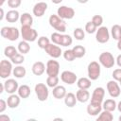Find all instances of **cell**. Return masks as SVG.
<instances>
[{
	"label": "cell",
	"mask_w": 121,
	"mask_h": 121,
	"mask_svg": "<svg viewBox=\"0 0 121 121\" xmlns=\"http://www.w3.org/2000/svg\"><path fill=\"white\" fill-rule=\"evenodd\" d=\"M52 1V3H54V4H56V5H58V4H60V3H61L63 0H51Z\"/></svg>",
	"instance_id": "f907efd6"
},
{
	"label": "cell",
	"mask_w": 121,
	"mask_h": 121,
	"mask_svg": "<svg viewBox=\"0 0 121 121\" xmlns=\"http://www.w3.org/2000/svg\"><path fill=\"white\" fill-rule=\"evenodd\" d=\"M44 51L47 53L48 56H50L53 59H58L62 54V51H61L60 47L58 44H55V43H49L44 48Z\"/></svg>",
	"instance_id": "4fadbf2b"
},
{
	"label": "cell",
	"mask_w": 121,
	"mask_h": 121,
	"mask_svg": "<svg viewBox=\"0 0 121 121\" xmlns=\"http://www.w3.org/2000/svg\"><path fill=\"white\" fill-rule=\"evenodd\" d=\"M107 90L108 93L110 95L111 97L112 98H116L120 95L121 94V89H120V85L119 82H117L116 80H110L107 83Z\"/></svg>",
	"instance_id": "ba28073f"
},
{
	"label": "cell",
	"mask_w": 121,
	"mask_h": 121,
	"mask_svg": "<svg viewBox=\"0 0 121 121\" xmlns=\"http://www.w3.org/2000/svg\"><path fill=\"white\" fill-rule=\"evenodd\" d=\"M66 94H67L66 93V89L62 85H57L56 87L53 88V91H52V95H53V96L56 99L64 98V96H65Z\"/></svg>",
	"instance_id": "ffe728a7"
},
{
	"label": "cell",
	"mask_w": 121,
	"mask_h": 121,
	"mask_svg": "<svg viewBox=\"0 0 121 121\" xmlns=\"http://www.w3.org/2000/svg\"><path fill=\"white\" fill-rule=\"evenodd\" d=\"M78 3H80V4H85V3H87L89 0H77Z\"/></svg>",
	"instance_id": "f5cc1de1"
},
{
	"label": "cell",
	"mask_w": 121,
	"mask_h": 121,
	"mask_svg": "<svg viewBox=\"0 0 121 121\" xmlns=\"http://www.w3.org/2000/svg\"><path fill=\"white\" fill-rule=\"evenodd\" d=\"M47 7L48 6H47V4L45 2L40 1V2H38V3H36L34 5L33 9H32V12H33V14L36 17H42L45 13V11L47 9Z\"/></svg>",
	"instance_id": "2e32d148"
},
{
	"label": "cell",
	"mask_w": 121,
	"mask_h": 121,
	"mask_svg": "<svg viewBox=\"0 0 121 121\" xmlns=\"http://www.w3.org/2000/svg\"><path fill=\"white\" fill-rule=\"evenodd\" d=\"M20 100L21 97L19 96V95H15V94H11L8 99H7V103H8V107L10 109H14L17 108L20 104Z\"/></svg>",
	"instance_id": "44dd1931"
},
{
	"label": "cell",
	"mask_w": 121,
	"mask_h": 121,
	"mask_svg": "<svg viewBox=\"0 0 121 121\" xmlns=\"http://www.w3.org/2000/svg\"><path fill=\"white\" fill-rule=\"evenodd\" d=\"M20 31H21V36H22L23 40H25L28 43L34 42L38 38V32L36 31V29L32 28L29 26H22Z\"/></svg>",
	"instance_id": "3957f363"
},
{
	"label": "cell",
	"mask_w": 121,
	"mask_h": 121,
	"mask_svg": "<svg viewBox=\"0 0 121 121\" xmlns=\"http://www.w3.org/2000/svg\"><path fill=\"white\" fill-rule=\"evenodd\" d=\"M112 78L116 81H120L121 80V68H117V69H114L113 70V72H112Z\"/></svg>",
	"instance_id": "ee69618b"
},
{
	"label": "cell",
	"mask_w": 121,
	"mask_h": 121,
	"mask_svg": "<svg viewBox=\"0 0 121 121\" xmlns=\"http://www.w3.org/2000/svg\"><path fill=\"white\" fill-rule=\"evenodd\" d=\"M17 49H18V51H19L21 54H24V55H25V54H27V53L29 52V50H30V45H29L28 42L23 40V41H21V42L18 43Z\"/></svg>",
	"instance_id": "f546056e"
},
{
	"label": "cell",
	"mask_w": 121,
	"mask_h": 121,
	"mask_svg": "<svg viewBox=\"0 0 121 121\" xmlns=\"http://www.w3.org/2000/svg\"><path fill=\"white\" fill-rule=\"evenodd\" d=\"M61 39H62V34H60V32H54L51 34V42L55 44L60 45Z\"/></svg>",
	"instance_id": "8d00e7d4"
},
{
	"label": "cell",
	"mask_w": 121,
	"mask_h": 121,
	"mask_svg": "<svg viewBox=\"0 0 121 121\" xmlns=\"http://www.w3.org/2000/svg\"><path fill=\"white\" fill-rule=\"evenodd\" d=\"M12 71V62L7 60H2L0 62V77L2 78H8Z\"/></svg>",
	"instance_id": "52a82bcc"
},
{
	"label": "cell",
	"mask_w": 121,
	"mask_h": 121,
	"mask_svg": "<svg viewBox=\"0 0 121 121\" xmlns=\"http://www.w3.org/2000/svg\"><path fill=\"white\" fill-rule=\"evenodd\" d=\"M45 69H46V66L43 61H36L33 63L31 67V71L35 76H42L45 72Z\"/></svg>",
	"instance_id": "ac0fdd59"
},
{
	"label": "cell",
	"mask_w": 121,
	"mask_h": 121,
	"mask_svg": "<svg viewBox=\"0 0 121 121\" xmlns=\"http://www.w3.org/2000/svg\"><path fill=\"white\" fill-rule=\"evenodd\" d=\"M17 53H18V49L15 48L14 46H12V45H8V46L4 49V55H5L7 58H9V60H10L15 54H17Z\"/></svg>",
	"instance_id": "d6a6232c"
},
{
	"label": "cell",
	"mask_w": 121,
	"mask_h": 121,
	"mask_svg": "<svg viewBox=\"0 0 121 121\" xmlns=\"http://www.w3.org/2000/svg\"><path fill=\"white\" fill-rule=\"evenodd\" d=\"M60 79H61L62 82H64L66 84H69V85H72V84L77 82L78 78H77V75L74 72L65 70L60 74Z\"/></svg>",
	"instance_id": "5bb4252c"
},
{
	"label": "cell",
	"mask_w": 121,
	"mask_h": 121,
	"mask_svg": "<svg viewBox=\"0 0 121 121\" xmlns=\"http://www.w3.org/2000/svg\"><path fill=\"white\" fill-rule=\"evenodd\" d=\"M49 43H50V40L45 36H42L38 39V46L42 49H44Z\"/></svg>",
	"instance_id": "74e56055"
},
{
	"label": "cell",
	"mask_w": 121,
	"mask_h": 121,
	"mask_svg": "<svg viewBox=\"0 0 121 121\" xmlns=\"http://www.w3.org/2000/svg\"><path fill=\"white\" fill-rule=\"evenodd\" d=\"M0 121H10V117L6 114H1L0 115Z\"/></svg>",
	"instance_id": "bcb514c9"
},
{
	"label": "cell",
	"mask_w": 121,
	"mask_h": 121,
	"mask_svg": "<svg viewBox=\"0 0 121 121\" xmlns=\"http://www.w3.org/2000/svg\"><path fill=\"white\" fill-rule=\"evenodd\" d=\"M76 96H77V99L78 102L85 103L90 98V93L88 92L87 89H78L76 93Z\"/></svg>",
	"instance_id": "d6986e66"
},
{
	"label": "cell",
	"mask_w": 121,
	"mask_h": 121,
	"mask_svg": "<svg viewBox=\"0 0 121 121\" xmlns=\"http://www.w3.org/2000/svg\"><path fill=\"white\" fill-rule=\"evenodd\" d=\"M73 35H74V38L76 40H78V41H82L85 38V32L81 27L75 28L74 32H73Z\"/></svg>",
	"instance_id": "e575fe53"
},
{
	"label": "cell",
	"mask_w": 121,
	"mask_h": 121,
	"mask_svg": "<svg viewBox=\"0 0 121 121\" xmlns=\"http://www.w3.org/2000/svg\"><path fill=\"white\" fill-rule=\"evenodd\" d=\"M0 34L3 38H5L9 41L14 42V41L18 40V38L21 34V31H19V29L14 26H3L0 30Z\"/></svg>",
	"instance_id": "6da1fadb"
},
{
	"label": "cell",
	"mask_w": 121,
	"mask_h": 121,
	"mask_svg": "<svg viewBox=\"0 0 121 121\" xmlns=\"http://www.w3.org/2000/svg\"><path fill=\"white\" fill-rule=\"evenodd\" d=\"M20 23L22 26H31L33 24V18L28 12H24L20 16Z\"/></svg>",
	"instance_id": "484cf974"
},
{
	"label": "cell",
	"mask_w": 121,
	"mask_h": 121,
	"mask_svg": "<svg viewBox=\"0 0 121 121\" xmlns=\"http://www.w3.org/2000/svg\"><path fill=\"white\" fill-rule=\"evenodd\" d=\"M92 22H93L97 27H99V26H101L102 24H103V17H102L101 15H94L93 18H92Z\"/></svg>",
	"instance_id": "b9f144b4"
},
{
	"label": "cell",
	"mask_w": 121,
	"mask_h": 121,
	"mask_svg": "<svg viewBox=\"0 0 121 121\" xmlns=\"http://www.w3.org/2000/svg\"><path fill=\"white\" fill-rule=\"evenodd\" d=\"M6 1H7V0H0V7H2Z\"/></svg>",
	"instance_id": "db71d44e"
},
{
	"label": "cell",
	"mask_w": 121,
	"mask_h": 121,
	"mask_svg": "<svg viewBox=\"0 0 121 121\" xmlns=\"http://www.w3.org/2000/svg\"><path fill=\"white\" fill-rule=\"evenodd\" d=\"M77 85L78 89H89L92 85L91 79L89 78H80L77 80Z\"/></svg>",
	"instance_id": "4316f807"
},
{
	"label": "cell",
	"mask_w": 121,
	"mask_h": 121,
	"mask_svg": "<svg viewBox=\"0 0 121 121\" xmlns=\"http://www.w3.org/2000/svg\"><path fill=\"white\" fill-rule=\"evenodd\" d=\"M96 30H97V26H96L92 21L86 23V25H85V31H86L87 33L93 34V33L96 32Z\"/></svg>",
	"instance_id": "f35d334b"
},
{
	"label": "cell",
	"mask_w": 121,
	"mask_h": 121,
	"mask_svg": "<svg viewBox=\"0 0 121 121\" xmlns=\"http://www.w3.org/2000/svg\"><path fill=\"white\" fill-rule=\"evenodd\" d=\"M49 25L55 28L58 32H64L66 30V23L63 19H61L58 14H52L50 15L48 19Z\"/></svg>",
	"instance_id": "7a4b0ae2"
},
{
	"label": "cell",
	"mask_w": 121,
	"mask_h": 121,
	"mask_svg": "<svg viewBox=\"0 0 121 121\" xmlns=\"http://www.w3.org/2000/svg\"><path fill=\"white\" fill-rule=\"evenodd\" d=\"M117 107V104H116V101L112 98H109V99H106L103 103H102V108L103 110H107V111H110V112H113L115 111Z\"/></svg>",
	"instance_id": "cb8c5ba5"
},
{
	"label": "cell",
	"mask_w": 121,
	"mask_h": 121,
	"mask_svg": "<svg viewBox=\"0 0 121 121\" xmlns=\"http://www.w3.org/2000/svg\"><path fill=\"white\" fill-rule=\"evenodd\" d=\"M77 101H78L77 96L73 93H67L64 96V103L69 108H73L74 106H76Z\"/></svg>",
	"instance_id": "603a6c76"
},
{
	"label": "cell",
	"mask_w": 121,
	"mask_h": 121,
	"mask_svg": "<svg viewBox=\"0 0 121 121\" xmlns=\"http://www.w3.org/2000/svg\"><path fill=\"white\" fill-rule=\"evenodd\" d=\"M10 60H11L12 63H14V64H16V65H20V64H22V63L25 61L24 54H21V53L19 52V53L15 54V55L10 59Z\"/></svg>",
	"instance_id": "d590c367"
},
{
	"label": "cell",
	"mask_w": 121,
	"mask_h": 121,
	"mask_svg": "<svg viewBox=\"0 0 121 121\" xmlns=\"http://www.w3.org/2000/svg\"><path fill=\"white\" fill-rule=\"evenodd\" d=\"M57 14L63 20H70L75 16V10L73 8L67 6H60L57 10Z\"/></svg>",
	"instance_id": "30bf717a"
},
{
	"label": "cell",
	"mask_w": 121,
	"mask_h": 121,
	"mask_svg": "<svg viewBox=\"0 0 121 121\" xmlns=\"http://www.w3.org/2000/svg\"><path fill=\"white\" fill-rule=\"evenodd\" d=\"M1 16H0V20H3V18H4V10H3V9L1 8Z\"/></svg>",
	"instance_id": "816d5d0a"
},
{
	"label": "cell",
	"mask_w": 121,
	"mask_h": 121,
	"mask_svg": "<svg viewBox=\"0 0 121 121\" xmlns=\"http://www.w3.org/2000/svg\"><path fill=\"white\" fill-rule=\"evenodd\" d=\"M72 50H73V52L76 56V59H80V58L84 57L85 53H86V49L82 45H75L72 48Z\"/></svg>",
	"instance_id": "4dcf8cb0"
},
{
	"label": "cell",
	"mask_w": 121,
	"mask_h": 121,
	"mask_svg": "<svg viewBox=\"0 0 121 121\" xmlns=\"http://www.w3.org/2000/svg\"><path fill=\"white\" fill-rule=\"evenodd\" d=\"M117 48H118V49L121 51V37H120V38L117 40Z\"/></svg>",
	"instance_id": "c3c4849f"
},
{
	"label": "cell",
	"mask_w": 121,
	"mask_h": 121,
	"mask_svg": "<svg viewBox=\"0 0 121 121\" xmlns=\"http://www.w3.org/2000/svg\"><path fill=\"white\" fill-rule=\"evenodd\" d=\"M98 61L105 68H112L115 63V59L111 52H103L99 55Z\"/></svg>",
	"instance_id": "5b68a950"
},
{
	"label": "cell",
	"mask_w": 121,
	"mask_h": 121,
	"mask_svg": "<svg viewBox=\"0 0 121 121\" xmlns=\"http://www.w3.org/2000/svg\"><path fill=\"white\" fill-rule=\"evenodd\" d=\"M20 13L16 9H10L6 14V20L9 23H15L18 20H20Z\"/></svg>",
	"instance_id": "7402d4cb"
},
{
	"label": "cell",
	"mask_w": 121,
	"mask_h": 121,
	"mask_svg": "<svg viewBox=\"0 0 121 121\" xmlns=\"http://www.w3.org/2000/svg\"><path fill=\"white\" fill-rule=\"evenodd\" d=\"M4 83V87H5V92L11 95V94H15L16 91H18L19 88V84L18 82L13 79V78H8Z\"/></svg>",
	"instance_id": "9a60e30c"
},
{
	"label": "cell",
	"mask_w": 121,
	"mask_h": 121,
	"mask_svg": "<svg viewBox=\"0 0 121 121\" xmlns=\"http://www.w3.org/2000/svg\"><path fill=\"white\" fill-rule=\"evenodd\" d=\"M111 35L114 40H118L121 37V26L113 25L111 28Z\"/></svg>",
	"instance_id": "1f68e13d"
},
{
	"label": "cell",
	"mask_w": 121,
	"mask_h": 121,
	"mask_svg": "<svg viewBox=\"0 0 121 121\" xmlns=\"http://www.w3.org/2000/svg\"><path fill=\"white\" fill-rule=\"evenodd\" d=\"M19 96L21 98H27L29 95H30V87L28 85H26V84H23L21 86H19L18 88V91H17Z\"/></svg>",
	"instance_id": "d4e9b609"
},
{
	"label": "cell",
	"mask_w": 121,
	"mask_h": 121,
	"mask_svg": "<svg viewBox=\"0 0 121 121\" xmlns=\"http://www.w3.org/2000/svg\"><path fill=\"white\" fill-rule=\"evenodd\" d=\"M8 107V103L7 101H5L4 99H0V113H2L3 112H5V110Z\"/></svg>",
	"instance_id": "f6af8a7d"
},
{
	"label": "cell",
	"mask_w": 121,
	"mask_h": 121,
	"mask_svg": "<svg viewBox=\"0 0 121 121\" xmlns=\"http://www.w3.org/2000/svg\"><path fill=\"white\" fill-rule=\"evenodd\" d=\"M115 61H116V64H117V65H118V66L121 68V54L117 56V58H116Z\"/></svg>",
	"instance_id": "7dc6e473"
},
{
	"label": "cell",
	"mask_w": 121,
	"mask_h": 121,
	"mask_svg": "<svg viewBox=\"0 0 121 121\" xmlns=\"http://www.w3.org/2000/svg\"><path fill=\"white\" fill-rule=\"evenodd\" d=\"M102 104H95V103H91L87 106V113L91 116H95V115H98V113L101 112L102 111Z\"/></svg>",
	"instance_id": "e0dca14e"
},
{
	"label": "cell",
	"mask_w": 121,
	"mask_h": 121,
	"mask_svg": "<svg viewBox=\"0 0 121 121\" xmlns=\"http://www.w3.org/2000/svg\"><path fill=\"white\" fill-rule=\"evenodd\" d=\"M116 109L118 110V112H121V101H119V102H118V104H117V107H116Z\"/></svg>",
	"instance_id": "681fc988"
},
{
	"label": "cell",
	"mask_w": 121,
	"mask_h": 121,
	"mask_svg": "<svg viewBox=\"0 0 121 121\" xmlns=\"http://www.w3.org/2000/svg\"><path fill=\"white\" fill-rule=\"evenodd\" d=\"M118 82H119V85L121 86V80H120V81H118Z\"/></svg>",
	"instance_id": "9f6ffc18"
},
{
	"label": "cell",
	"mask_w": 121,
	"mask_h": 121,
	"mask_svg": "<svg viewBox=\"0 0 121 121\" xmlns=\"http://www.w3.org/2000/svg\"><path fill=\"white\" fill-rule=\"evenodd\" d=\"M112 119H113V115H112V112L107 111V110L101 111L98 117L96 118L97 121H112Z\"/></svg>",
	"instance_id": "f1b7e54d"
},
{
	"label": "cell",
	"mask_w": 121,
	"mask_h": 121,
	"mask_svg": "<svg viewBox=\"0 0 121 121\" xmlns=\"http://www.w3.org/2000/svg\"><path fill=\"white\" fill-rule=\"evenodd\" d=\"M118 119H119V121H121V115L119 116V118H118Z\"/></svg>",
	"instance_id": "11a10c76"
},
{
	"label": "cell",
	"mask_w": 121,
	"mask_h": 121,
	"mask_svg": "<svg viewBox=\"0 0 121 121\" xmlns=\"http://www.w3.org/2000/svg\"><path fill=\"white\" fill-rule=\"evenodd\" d=\"M22 4V0H8V6L12 9L19 8Z\"/></svg>",
	"instance_id": "7bdbcfd3"
},
{
	"label": "cell",
	"mask_w": 121,
	"mask_h": 121,
	"mask_svg": "<svg viewBox=\"0 0 121 121\" xmlns=\"http://www.w3.org/2000/svg\"><path fill=\"white\" fill-rule=\"evenodd\" d=\"M45 72L47 76H58L60 73V63L55 60H49L46 63Z\"/></svg>",
	"instance_id": "8fae6325"
},
{
	"label": "cell",
	"mask_w": 121,
	"mask_h": 121,
	"mask_svg": "<svg viewBox=\"0 0 121 121\" xmlns=\"http://www.w3.org/2000/svg\"><path fill=\"white\" fill-rule=\"evenodd\" d=\"M46 85L50 88H54L59 85V77L58 76H48L46 78Z\"/></svg>",
	"instance_id": "836d02e7"
},
{
	"label": "cell",
	"mask_w": 121,
	"mask_h": 121,
	"mask_svg": "<svg viewBox=\"0 0 121 121\" xmlns=\"http://www.w3.org/2000/svg\"><path fill=\"white\" fill-rule=\"evenodd\" d=\"M12 74L15 78H25V76L26 75V70L24 66H22L21 64L20 65H17L15 66V68H13V71H12Z\"/></svg>",
	"instance_id": "83f0119b"
},
{
	"label": "cell",
	"mask_w": 121,
	"mask_h": 121,
	"mask_svg": "<svg viewBox=\"0 0 121 121\" xmlns=\"http://www.w3.org/2000/svg\"><path fill=\"white\" fill-rule=\"evenodd\" d=\"M34 91H35V94L40 101L43 102V101L47 100L48 95H49V91H48L47 85H45L44 83H38L35 85Z\"/></svg>",
	"instance_id": "8992f818"
},
{
	"label": "cell",
	"mask_w": 121,
	"mask_h": 121,
	"mask_svg": "<svg viewBox=\"0 0 121 121\" xmlns=\"http://www.w3.org/2000/svg\"><path fill=\"white\" fill-rule=\"evenodd\" d=\"M110 39V31L106 26H99L95 32V40L99 43H106Z\"/></svg>",
	"instance_id": "9c48e42d"
},
{
	"label": "cell",
	"mask_w": 121,
	"mask_h": 121,
	"mask_svg": "<svg viewBox=\"0 0 121 121\" xmlns=\"http://www.w3.org/2000/svg\"><path fill=\"white\" fill-rule=\"evenodd\" d=\"M105 95V90L102 87H96L91 96V103L95 104H102L103 103V98Z\"/></svg>",
	"instance_id": "7c38bea8"
},
{
	"label": "cell",
	"mask_w": 121,
	"mask_h": 121,
	"mask_svg": "<svg viewBox=\"0 0 121 121\" xmlns=\"http://www.w3.org/2000/svg\"><path fill=\"white\" fill-rule=\"evenodd\" d=\"M72 43H73V39L70 35L62 34V39H61V43H60L61 46H69L72 44Z\"/></svg>",
	"instance_id": "ab89813d"
},
{
	"label": "cell",
	"mask_w": 121,
	"mask_h": 121,
	"mask_svg": "<svg viewBox=\"0 0 121 121\" xmlns=\"http://www.w3.org/2000/svg\"><path fill=\"white\" fill-rule=\"evenodd\" d=\"M100 72H101L100 63H98L97 61L94 60L88 64L87 73H88V78L91 80H96L100 77Z\"/></svg>",
	"instance_id": "277c9868"
},
{
	"label": "cell",
	"mask_w": 121,
	"mask_h": 121,
	"mask_svg": "<svg viewBox=\"0 0 121 121\" xmlns=\"http://www.w3.org/2000/svg\"><path fill=\"white\" fill-rule=\"evenodd\" d=\"M62 55H63V58H64L67 61H73V60L76 59V56H75V54H74V52H73L72 49H67V50H65V51L62 53Z\"/></svg>",
	"instance_id": "60d3db41"
}]
</instances>
